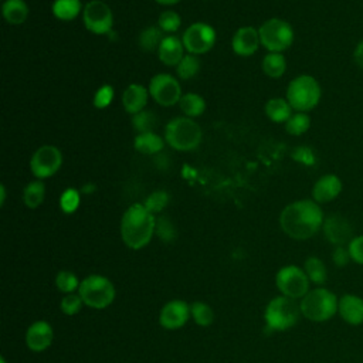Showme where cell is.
<instances>
[{
  "label": "cell",
  "instance_id": "obj_28",
  "mask_svg": "<svg viewBox=\"0 0 363 363\" xmlns=\"http://www.w3.org/2000/svg\"><path fill=\"white\" fill-rule=\"evenodd\" d=\"M45 196V186L43 180H33L30 182L23 190V201L28 208H37Z\"/></svg>",
  "mask_w": 363,
  "mask_h": 363
},
{
  "label": "cell",
  "instance_id": "obj_12",
  "mask_svg": "<svg viewBox=\"0 0 363 363\" xmlns=\"http://www.w3.org/2000/svg\"><path fill=\"white\" fill-rule=\"evenodd\" d=\"M62 163V155L58 147L52 145H44L34 152L30 160L31 173L38 179H48L58 172Z\"/></svg>",
  "mask_w": 363,
  "mask_h": 363
},
{
  "label": "cell",
  "instance_id": "obj_11",
  "mask_svg": "<svg viewBox=\"0 0 363 363\" xmlns=\"http://www.w3.org/2000/svg\"><path fill=\"white\" fill-rule=\"evenodd\" d=\"M182 41L189 54H204L210 51L216 43V30L210 24L194 23L184 30Z\"/></svg>",
  "mask_w": 363,
  "mask_h": 363
},
{
  "label": "cell",
  "instance_id": "obj_48",
  "mask_svg": "<svg viewBox=\"0 0 363 363\" xmlns=\"http://www.w3.org/2000/svg\"><path fill=\"white\" fill-rule=\"evenodd\" d=\"M0 363H7V362L4 360V357H0Z\"/></svg>",
  "mask_w": 363,
  "mask_h": 363
},
{
  "label": "cell",
  "instance_id": "obj_42",
  "mask_svg": "<svg viewBox=\"0 0 363 363\" xmlns=\"http://www.w3.org/2000/svg\"><path fill=\"white\" fill-rule=\"evenodd\" d=\"M347 250L352 261L363 265V235H356L347 244Z\"/></svg>",
  "mask_w": 363,
  "mask_h": 363
},
{
  "label": "cell",
  "instance_id": "obj_41",
  "mask_svg": "<svg viewBox=\"0 0 363 363\" xmlns=\"http://www.w3.org/2000/svg\"><path fill=\"white\" fill-rule=\"evenodd\" d=\"M113 94H115V91H113V88L111 86V85H102L96 92H95V96H94V105L96 106V108H105V106H108L111 102H112V99H113Z\"/></svg>",
  "mask_w": 363,
  "mask_h": 363
},
{
  "label": "cell",
  "instance_id": "obj_20",
  "mask_svg": "<svg viewBox=\"0 0 363 363\" xmlns=\"http://www.w3.org/2000/svg\"><path fill=\"white\" fill-rule=\"evenodd\" d=\"M159 60L169 67H177L184 57L183 41L176 35H166L157 50Z\"/></svg>",
  "mask_w": 363,
  "mask_h": 363
},
{
  "label": "cell",
  "instance_id": "obj_5",
  "mask_svg": "<svg viewBox=\"0 0 363 363\" xmlns=\"http://www.w3.org/2000/svg\"><path fill=\"white\" fill-rule=\"evenodd\" d=\"M339 299L326 288L311 289L301 299V313L312 322H325L335 316L337 312Z\"/></svg>",
  "mask_w": 363,
  "mask_h": 363
},
{
  "label": "cell",
  "instance_id": "obj_14",
  "mask_svg": "<svg viewBox=\"0 0 363 363\" xmlns=\"http://www.w3.org/2000/svg\"><path fill=\"white\" fill-rule=\"evenodd\" d=\"M323 234L326 240L333 244L335 247L337 245H346L350 242L353 238V227L349 223L347 218H345L340 214H330L323 220L322 225Z\"/></svg>",
  "mask_w": 363,
  "mask_h": 363
},
{
  "label": "cell",
  "instance_id": "obj_25",
  "mask_svg": "<svg viewBox=\"0 0 363 363\" xmlns=\"http://www.w3.org/2000/svg\"><path fill=\"white\" fill-rule=\"evenodd\" d=\"M163 38H164V35H163V31L160 30V27L150 26V27H146L142 30V33L139 34L138 44L143 51L153 52V51L159 50Z\"/></svg>",
  "mask_w": 363,
  "mask_h": 363
},
{
  "label": "cell",
  "instance_id": "obj_17",
  "mask_svg": "<svg viewBox=\"0 0 363 363\" xmlns=\"http://www.w3.org/2000/svg\"><path fill=\"white\" fill-rule=\"evenodd\" d=\"M342 189V180L336 174H323L315 182L312 187V200H315L318 204L329 203L340 194Z\"/></svg>",
  "mask_w": 363,
  "mask_h": 363
},
{
  "label": "cell",
  "instance_id": "obj_30",
  "mask_svg": "<svg viewBox=\"0 0 363 363\" xmlns=\"http://www.w3.org/2000/svg\"><path fill=\"white\" fill-rule=\"evenodd\" d=\"M303 271L306 272L309 281L316 285L325 284V281L328 278L326 267H325L323 261L318 257H308L303 264Z\"/></svg>",
  "mask_w": 363,
  "mask_h": 363
},
{
  "label": "cell",
  "instance_id": "obj_33",
  "mask_svg": "<svg viewBox=\"0 0 363 363\" xmlns=\"http://www.w3.org/2000/svg\"><path fill=\"white\" fill-rule=\"evenodd\" d=\"M199 71H200V60L194 54L184 55L183 60L176 67V72L182 79H190L196 77Z\"/></svg>",
  "mask_w": 363,
  "mask_h": 363
},
{
  "label": "cell",
  "instance_id": "obj_7",
  "mask_svg": "<svg viewBox=\"0 0 363 363\" xmlns=\"http://www.w3.org/2000/svg\"><path fill=\"white\" fill-rule=\"evenodd\" d=\"M78 294L84 305L92 309H105L113 302L116 291L106 277L92 274L81 281Z\"/></svg>",
  "mask_w": 363,
  "mask_h": 363
},
{
  "label": "cell",
  "instance_id": "obj_6",
  "mask_svg": "<svg viewBox=\"0 0 363 363\" xmlns=\"http://www.w3.org/2000/svg\"><path fill=\"white\" fill-rule=\"evenodd\" d=\"M296 299L285 295L271 299L265 308V329L272 332H282L291 329L299 319L301 306L295 302Z\"/></svg>",
  "mask_w": 363,
  "mask_h": 363
},
{
  "label": "cell",
  "instance_id": "obj_43",
  "mask_svg": "<svg viewBox=\"0 0 363 363\" xmlns=\"http://www.w3.org/2000/svg\"><path fill=\"white\" fill-rule=\"evenodd\" d=\"M292 159L305 166H312L315 163V155H313L312 149H309L306 146H299V147L294 149Z\"/></svg>",
  "mask_w": 363,
  "mask_h": 363
},
{
  "label": "cell",
  "instance_id": "obj_46",
  "mask_svg": "<svg viewBox=\"0 0 363 363\" xmlns=\"http://www.w3.org/2000/svg\"><path fill=\"white\" fill-rule=\"evenodd\" d=\"M156 3H159V4H163V6H170V4H176V3H179L180 0H155Z\"/></svg>",
  "mask_w": 363,
  "mask_h": 363
},
{
  "label": "cell",
  "instance_id": "obj_1",
  "mask_svg": "<svg viewBox=\"0 0 363 363\" xmlns=\"http://www.w3.org/2000/svg\"><path fill=\"white\" fill-rule=\"evenodd\" d=\"M323 211L315 200H298L288 204L279 214L282 231L294 240H308L323 225Z\"/></svg>",
  "mask_w": 363,
  "mask_h": 363
},
{
  "label": "cell",
  "instance_id": "obj_4",
  "mask_svg": "<svg viewBox=\"0 0 363 363\" xmlns=\"http://www.w3.org/2000/svg\"><path fill=\"white\" fill-rule=\"evenodd\" d=\"M320 85L319 82L306 74L295 77L286 88V101L296 112H309L320 101Z\"/></svg>",
  "mask_w": 363,
  "mask_h": 363
},
{
  "label": "cell",
  "instance_id": "obj_47",
  "mask_svg": "<svg viewBox=\"0 0 363 363\" xmlns=\"http://www.w3.org/2000/svg\"><path fill=\"white\" fill-rule=\"evenodd\" d=\"M0 191H1V199H0V204L3 206V204H4V200H6V189H4V186H3V184L0 186Z\"/></svg>",
  "mask_w": 363,
  "mask_h": 363
},
{
  "label": "cell",
  "instance_id": "obj_24",
  "mask_svg": "<svg viewBox=\"0 0 363 363\" xmlns=\"http://www.w3.org/2000/svg\"><path fill=\"white\" fill-rule=\"evenodd\" d=\"M3 17L10 24H21L27 20L28 7L24 0H6L1 6Z\"/></svg>",
  "mask_w": 363,
  "mask_h": 363
},
{
  "label": "cell",
  "instance_id": "obj_19",
  "mask_svg": "<svg viewBox=\"0 0 363 363\" xmlns=\"http://www.w3.org/2000/svg\"><path fill=\"white\" fill-rule=\"evenodd\" d=\"M337 312L349 325L363 323V299L353 294H345L339 299Z\"/></svg>",
  "mask_w": 363,
  "mask_h": 363
},
{
  "label": "cell",
  "instance_id": "obj_40",
  "mask_svg": "<svg viewBox=\"0 0 363 363\" xmlns=\"http://www.w3.org/2000/svg\"><path fill=\"white\" fill-rule=\"evenodd\" d=\"M61 210L67 214L74 213L79 206V191L75 189H67L60 199Z\"/></svg>",
  "mask_w": 363,
  "mask_h": 363
},
{
  "label": "cell",
  "instance_id": "obj_2",
  "mask_svg": "<svg viewBox=\"0 0 363 363\" xmlns=\"http://www.w3.org/2000/svg\"><path fill=\"white\" fill-rule=\"evenodd\" d=\"M156 217L143 204L135 203L121 218V237L126 247L140 250L146 247L155 234Z\"/></svg>",
  "mask_w": 363,
  "mask_h": 363
},
{
  "label": "cell",
  "instance_id": "obj_8",
  "mask_svg": "<svg viewBox=\"0 0 363 363\" xmlns=\"http://www.w3.org/2000/svg\"><path fill=\"white\" fill-rule=\"evenodd\" d=\"M261 44L269 52H281L291 47L294 41V30L291 24L281 18L267 20L258 30Z\"/></svg>",
  "mask_w": 363,
  "mask_h": 363
},
{
  "label": "cell",
  "instance_id": "obj_34",
  "mask_svg": "<svg viewBox=\"0 0 363 363\" xmlns=\"http://www.w3.org/2000/svg\"><path fill=\"white\" fill-rule=\"evenodd\" d=\"M156 115L152 111H140L132 116V126L138 133L153 132L156 126Z\"/></svg>",
  "mask_w": 363,
  "mask_h": 363
},
{
  "label": "cell",
  "instance_id": "obj_18",
  "mask_svg": "<svg viewBox=\"0 0 363 363\" xmlns=\"http://www.w3.org/2000/svg\"><path fill=\"white\" fill-rule=\"evenodd\" d=\"M259 44H261V41H259L258 30H255L251 26L238 28L231 40L233 51L241 57L252 55L258 50Z\"/></svg>",
  "mask_w": 363,
  "mask_h": 363
},
{
  "label": "cell",
  "instance_id": "obj_16",
  "mask_svg": "<svg viewBox=\"0 0 363 363\" xmlns=\"http://www.w3.org/2000/svg\"><path fill=\"white\" fill-rule=\"evenodd\" d=\"M54 339V330L45 320H37L31 323L26 332L27 347L33 352H44L50 347Z\"/></svg>",
  "mask_w": 363,
  "mask_h": 363
},
{
  "label": "cell",
  "instance_id": "obj_39",
  "mask_svg": "<svg viewBox=\"0 0 363 363\" xmlns=\"http://www.w3.org/2000/svg\"><path fill=\"white\" fill-rule=\"evenodd\" d=\"M82 305H84V302H82V298L79 296V294H67L61 299L60 308H61L64 315L72 316V315H75V313H78L81 311Z\"/></svg>",
  "mask_w": 363,
  "mask_h": 363
},
{
  "label": "cell",
  "instance_id": "obj_36",
  "mask_svg": "<svg viewBox=\"0 0 363 363\" xmlns=\"http://www.w3.org/2000/svg\"><path fill=\"white\" fill-rule=\"evenodd\" d=\"M155 234L164 242H172L176 238V228L170 218L160 216L156 218V225H155Z\"/></svg>",
  "mask_w": 363,
  "mask_h": 363
},
{
  "label": "cell",
  "instance_id": "obj_21",
  "mask_svg": "<svg viewBox=\"0 0 363 363\" xmlns=\"http://www.w3.org/2000/svg\"><path fill=\"white\" fill-rule=\"evenodd\" d=\"M147 89L140 84H130L122 94V105L125 111L135 115L145 109L147 104Z\"/></svg>",
  "mask_w": 363,
  "mask_h": 363
},
{
  "label": "cell",
  "instance_id": "obj_35",
  "mask_svg": "<svg viewBox=\"0 0 363 363\" xmlns=\"http://www.w3.org/2000/svg\"><path fill=\"white\" fill-rule=\"evenodd\" d=\"M79 284L78 277L71 271H60L55 277V285L64 294H74L79 288Z\"/></svg>",
  "mask_w": 363,
  "mask_h": 363
},
{
  "label": "cell",
  "instance_id": "obj_9",
  "mask_svg": "<svg viewBox=\"0 0 363 363\" xmlns=\"http://www.w3.org/2000/svg\"><path fill=\"white\" fill-rule=\"evenodd\" d=\"M309 282L306 272L296 265L282 267L275 275L279 292L292 299H302L309 292Z\"/></svg>",
  "mask_w": 363,
  "mask_h": 363
},
{
  "label": "cell",
  "instance_id": "obj_13",
  "mask_svg": "<svg viewBox=\"0 0 363 363\" xmlns=\"http://www.w3.org/2000/svg\"><path fill=\"white\" fill-rule=\"evenodd\" d=\"M149 95L162 106H172L182 98L179 81L170 74H156L149 82Z\"/></svg>",
  "mask_w": 363,
  "mask_h": 363
},
{
  "label": "cell",
  "instance_id": "obj_31",
  "mask_svg": "<svg viewBox=\"0 0 363 363\" xmlns=\"http://www.w3.org/2000/svg\"><path fill=\"white\" fill-rule=\"evenodd\" d=\"M190 316L199 326H210L214 322V312L206 302L196 301L190 305Z\"/></svg>",
  "mask_w": 363,
  "mask_h": 363
},
{
  "label": "cell",
  "instance_id": "obj_38",
  "mask_svg": "<svg viewBox=\"0 0 363 363\" xmlns=\"http://www.w3.org/2000/svg\"><path fill=\"white\" fill-rule=\"evenodd\" d=\"M182 24V18L180 16L173 11V10H166L163 11L160 16H159V21H157V26L160 27V30L163 33H174L179 30Z\"/></svg>",
  "mask_w": 363,
  "mask_h": 363
},
{
  "label": "cell",
  "instance_id": "obj_22",
  "mask_svg": "<svg viewBox=\"0 0 363 363\" xmlns=\"http://www.w3.org/2000/svg\"><path fill=\"white\" fill-rule=\"evenodd\" d=\"M133 147L142 155H157L164 147V140L155 132L138 133L133 140Z\"/></svg>",
  "mask_w": 363,
  "mask_h": 363
},
{
  "label": "cell",
  "instance_id": "obj_45",
  "mask_svg": "<svg viewBox=\"0 0 363 363\" xmlns=\"http://www.w3.org/2000/svg\"><path fill=\"white\" fill-rule=\"evenodd\" d=\"M353 60H354V62H356L360 68H363V40H360V41L357 43V45L354 47Z\"/></svg>",
  "mask_w": 363,
  "mask_h": 363
},
{
  "label": "cell",
  "instance_id": "obj_37",
  "mask_svg": "<svg viewBox=\"0 0 363 363\" xmlns=\"http://www.w3.org/2000/svg\"><path fill=\"white\" fill-rule=\"evenodd\" d=\"M167 203H169V194L164 190H156L147 196L143 206L152 214H157L167 206Z\"/></svg>",
  "mask_w": 363,
  "mask_h": 363
},
{
  "label": "cell",
  "instance_id": "obj_27",
  "mask_svg": "<svg viewBox=\"0 0 363 363\" xmlns=\"http://www.w3.org/2000/svg\"><path fill=\"white\" fill-rule=\"evenodd\" d=\"M81 10H84L81 0H55L52 3V14L58 20L71 21L79 14Z\"/></svg>",
  "mask_w": 363,
  "mask_h": 363
},
{
  "label": "cell",
  "instance_id": "obj_32",
  "mask_svg": "<svg viewBox=\"0 0 363 363\" xmlns=\"http://www.w3.org/2000/svg\"><path fill=\"white\" fill-rule=\"evenodd\" d=\"M311 128V118L306 112H295L285 122V129L289 135L301 136Z\"/></svg>",
  "mask_w": 363,
  "mask_h": 363
},
{
  "label": "cell",
  "instance_id": "obj_15",
  "mask_svg": "<svg viewBox=\"0 0 363 363\" xmlns=\"http://www.w3.org/2000/svg\"><path fill=\"white\" fill-rule=\"evenodd\" d=\"M190 318V305L182 299H173L163 305L159 313V323L169 330L180 329Z\"/></svg>",
  "mask_w": 363,
  "mask_h": 363
},
{
  "label": "cell",
  "instance_id": "obj_29",
  "mask_svg": "<svg viewBox=\"0 0 363 363\" xmlns=\"http://www.w3.org/2000/svg\"><path fill=\"white\" fill-rule=\"evenodd\" d=\"M286 69V60L281 52H268L262 60V71L271 78H279Z\"/></svg>",
  "mask_w": 363,
  "mask_h": 363
},
{
  "label": "cell",
  "instance_id": "obj_44",
  "mask_svg": "<svg viewBox=\"0 0 363 363\" xmlns=\"http://www.w3.org/2000/svg\"><path fill=\"white\" fill-rule=\"evenodd\" d=\"M332 261L337 267H346L349 264V261H352L347 247H345V245L335 247V250L332 252Z\"/></svg>",
  "mask_w": 363,
  "mask_h": 363
},
{
  "label": "cell",
  "instance_id": "obj_23",
  "mask_svg": "<svg viewBox=\"0 0 363 363\" xmlns=\"http://www.w3.org/2000/svg\"><path fill=\"white\" fill-rule=\"evenodd\" d=\"M267 116L275 123H285L292 116V106L284 98H272L265 104Z\"/></svg>",
  "mask_w": 363,
  "mask_h": 363
},
{
  "label": "cell",
  "instance_id": "obj_26",
  "mask_svg": "<svg viewBox=\"0 0 363 363\" xmlns=\"http://www.w3.org/2000/svg\"><path fill=\"white\" fill-rule=\"evenodd\" d=\"M179 106L187 118H196V116H200L204 112L206 101L203 99L201 95L194 94V92H189V94L182 95V98L179 101Z\"/></svg>",
  "mask_w": 363,
  "mask_h": 363
},
{
  "label": "cell",
  "instance_id": "obj_3",
  "mask_svg": "<svg viewBox=\"0 0 363 363\" xmlns=\"http://www.w3.org/2000/svg\"><path fill=\"white\" fill-rule=\"evenodd\" d=\"M201 128L193 118L177 116L164 128V142L176 150L187 152L196 149L201 142Z\"/></svg>",
  "mask_w": 363,
  "mask_h": 363
},
{
  "label": "cell",
  "instance_id": "obj_10",
  "mask_svg": "<svg viewBox=\"0 0 363 363\" xmlns=\"http://www.w3.org/2000/svg\"><path fill=\"white\" fill-rule=\"evenodd\" d=\"M84 26L94 34H108L113 26V14L109 6L101 0H91L82 10Z\"/></svg>",
  "mask_w": 363,
  "mask_h": 363
}]
</instances>
